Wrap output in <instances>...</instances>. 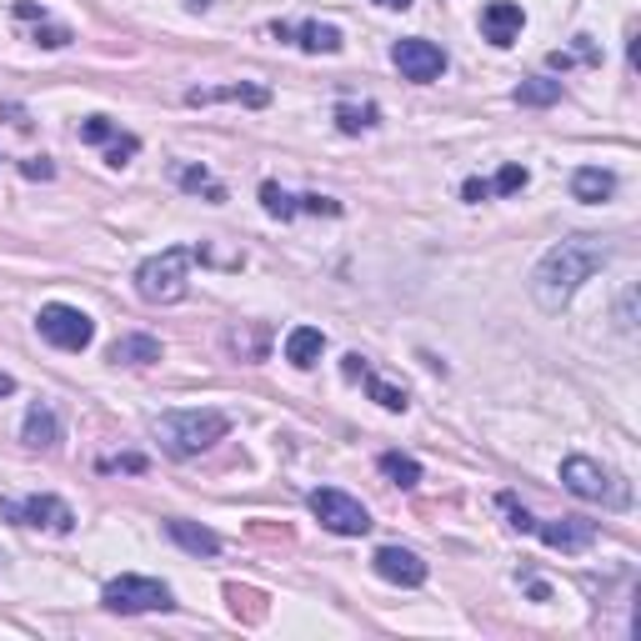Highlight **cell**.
<instances>
[{"mask_svg":"<svg viewBox=\"0 0 641 641\" xmlns=\"http://www.w3.org/2000/svg\"><path fill=\"white\" fill-rule=\"evenodd\" d=\"M611 261V246L602 236H571V241H557V246L536 261L532 271V296L541 311H567V301L582 291V281H592L602 266Z\"/></svg>","mask_w":641,"mask_h":641,"instance_id":"1","label":"cell"},{"mask_svg":"<svg viewBox=\"0 0 641 641\" xmlns=\"http://www.w3.org/2000/svg\"><path fill=\"white\" fill-rule=\"evenodd\" d=\"M155 441H161V452L186 462V456H201L206 446L215 441H226L231 431V416L226 411H211V406H190V411H161L151 421Z\"/></svg>","mask_w":641,"mask_h":641,"instance_id":"2","label":"cell"},{"mask_svg":"<svg viewBox=\"0 0 641 641\" xmlns=\"http://www.w3.org/2000/svg\"><path fill=\"white\" fill-rule=\"evenodd\" d=\"M190 261H196V250L186 246H171L161 250V256H151V261L136 266V291H141V301H151V306H171V301L186 296V281H190Z\"/></svg>","mask_w":641,"mask_h":641,"instance_id":"3","label":"cell"},{"mask_svg":"<svg viewBox=\"0 0 641 641\" xmlns=\"http://www.w3.org/2000/svg\"><path fill=\"white\" fill-rule=\"evenodd\" d=\"M561 487L576 491L582 501H602V506H631V487L621 481L617 471H606L602 462H592V456H567L561 462Z\"/></svg>","mask_w":641,"mask_h":641,"instance_id":"4","label":"cell"},{"mask_svg":"<svg viewBox=\"0 0 641 641\" xmlns=\"http://www.w3.org/2000/svg\"><path fill=\"white\" fill-rule=\"evenodd\" d=\"M101 602H106V611H120V617H141V611H171L176 596L155 576H116V582H106Z\"/></svg>","mask_w":641,"mask_h":641,"instance_id":"5","label":"cell"},{"mask_svg":"<svg viewBox=\"0 0 641 641\" xmlns=\"http://www.w3.org/2000/svg\"><path fill=\"white\" fill-rule=\"evenodd\" d=\"M306 506H311V516H316L326 532H336V536H366L371 532V511L361 506L357 497H346V491H336V487L311 491Z\"/></svg>","mask_w":641,"mask_h":641,"instance_id":"6","label":"cell"},{"mask_svg":"<svg viewBox=\"0 0 641 641\" xmlns=\"http://www.w3.org/2000/svg\"><path fill=\"white\" fill-rule=\"evenodd\" d=\"M36 331L46 336L50 346H60V351H85V346L95 341V320L85 316L81 306H66V301H50V306H40Z\"/></svg>","mask_w":641,"mask_h":641,"instance_id":"7","label":"cell"},{"mask_svg":"<svg viewBox=\"0 0 641 641\" xmlns=\"http://www.w3.org/2000/svg\"><path fill=\"white\" fill-rule=\"evenodd\" d=\"M0 516H11L15 526H46L56 536L75 532V511L60 497H25V501H0Z\"/></svg>","mask_w":641,"mask_h":641,"instance_id":"8","label":"cell"},{"mask_svg":"<svg viewBox=\"0 0 641 641\" xmlns=\"http://www.w3.org/2000/svg\"><path fill=\"white\" fill-rule=\"evenodd\" d=\"M392 60H396V71H401L406 81H416V85H431V81H441V75H446V50H441L436 40H427V36L396 40Z\"/></svg>","mask_w":641,"mask_h":641,"instance_id":"9","label":"cell"},{"mask_svg":"<svg viewBox=\"0 0 641 641\" xmlns=\"http://www.w3.org/2000/svg\"><path fill=\"white\" fill-rule=\"evenodd\" d=\"M371 567H376L381 582H392V586H421L427 582V561L416 557V551H406V547H381L376 557H371Z\"/></svg>","mask_w":641,"mask_h":641,"instance_id":"10","label":"cell"},{"mask_svg":"<svg viewBox=\"0 0 641 641\" xmlns=\"http://www.w3.org/2000/svg\"><path fill=\"white\" fill-rule=\"evenodd\" d=\"M536 536L557 551H586L596 541V522H586V516H557V522H536Z\"/></svg>","mask_w":641,"mask_h":641,"instance_id":"11","label":"cell"},{"mask_svg":"<svg viewBox=\"0 0 641 641\" xmlns=\"http://www.w3.org/2000/svg\"><path fill=\"white\" fill-rule=\"evenodd\" d=\"M522 25H526V15H522V5L516 0H491L487 11H481V36L491 40V46H516V36H522Z\"/></svg>","mask_w":641,"mask_h":641,"instance_id":"12","label":"cell"},{"mask_svg":"<svg viewBox=\"0 0 641 641\" xmlns=\"http://www.w3.org/2000/svg\"><path fill=\"white\" fill-rule=\"evenodd\" d=\"M271 36H276V40H296V46H301V50H311V56H336V50L346 46L336 25H316V21L296 25V31L276 21V25H271Z\"/></svg>","mask_w":641,"mask_h":641,"instance_id":"13","label":"cell"},{"mask_svg":"<svg viewBox=\"0 0 641 641\" xmlns=\"http://www.w3.org/2000/svg\"><path fill=\"white\" fill-rule=\"evenodd\" d=\"M166 536L176 541V547H186L190 557H215V551H221V536H215L211 526L180 522V516H171V522H166Z\"/></svg>","mask_w":641,"mask_h":641,"instance_id":"14","label":"cell"},{"mask_svg":"<svg viewBox=\"0 0 641 641\" xmlns=\"http://www.w3.org/2000/svg\"><path fill=\"white\" fill-rule=\"evenodd\" d=\"M106 357L116 361V366H151V361H161V341L145 331H131V336H120Z\"/></svg>","mask_w":641,"mask_h":641,"instance_id":"15","label":"cell"},{"mask_svg":"<svg viewBox=\"0 0 641 641\" xmlns=\"http://www.w3.org/2000/svg\"><path fill=\"white\" fill-rule=\"evenodd\" d=\"M25 446H60V416L50 401H36L25 411Z\"/></svg>","mask_w":641,"mask_h":641,"instance_id":"16","label":"cell"},{"mask_svg":"<svg viewBox=\"0 0 641 641\" xmlns=\"http://www.w3.org/2000/svg\"><path fill=\"white\" fill-rule=\"evenodd\" d=\"M320 351H326V336L316 331V326H296V331L285 336V361L296 371H311L320 361Z\"/></svg>","mask_w":641,"mask_h":641,"instance_id":"17","label":"cell"},{"mask_svg":"<svg viewBox=\"0 0 641 641\" xmlns=\"http://www.w3.org/2000/svg\"><path fill=\"white\" fill-rule=\"evenodd\" d=\"M611 190H617V176H611V171H602V166H582L576 176H571V196H576V201H586V206L606 201Z\"/></svg>","mask_w":641,"mask_h":641,"instance_id":"18","label":"cell"},{"mask_svg":"<svg viewBox=\"0 0 641 641\" xmlns=\"http://www.w3.org/2000/svg\"><path fill=\"white\" fill-rule=\"evenodd\" d=\"M190 106H211V101H246V106H266L271 91L266 85H221V91H190Z\"/></svg>","mask_w":641,"mask_h":641,"instance_id":"19","label":"cell"},{"mask_svg":"<svg viewBox=\"0 0 641 641\" xmlns=\"http://www.w3.org/2000/svg\"><path fill=\"white\" fill-rule=\"evenodd\" d=\"M511 95H516V106H557L561 81H551V75H532V81H522Z\"/></svg>","mask_w":641,"mask_h":641,"instance_id":"20","label":"cell"},{"mask_svg":"<svg viewBox=\"0 0 641 641\" xmlns=\"http://www.w3.org/2000/svg\"><path fill=\"white\" fill-rule=\"evenodd\" d=\"M176 180H180V190H196V196H211V201H226V186H221L206 166H180Z\"/></svg>","mask_w":641,"mask_h":641,"instance_id":"21","label":"cell"},{"mask_svg":"<svg viewBox=\"0 0 641 641\" xmlns=\"http://www.w3.org/2000/svg\"><path fill=\"white\" fill-rule=\"evenodd\" d=\"M381 476H392L396 487H416L421 481V466L411 462V456H401V452H381Z\"/></svg>","mask_w":641,"mask_h":641,"instance_id":"22","label":"cell"},{"mask_svg":"<svg viewBox=\"0 0 641 641\" xmlns=\"http://www.w3.org/2000/svg\"><path fill=\"white\" fill-rule=\"evenodd\" d=\"M361 381H366L371 401H376V406H386V411H406V406H411V401H406V386H386L381 376H371V366L361 371Z\"/></svg>","mask_w":641,"mask_h":641,"instance_id":"23","label":"cell"},{"mask_svg":"<svg viewBox=\"0 0 641 641\" xmlns=\"http://www.w3.org/2000/svg\"><path fill=\"white\" fill-rule=\"evenodd\" d=\"M336 126H341L346 136H361V131H371L376 126V106H336Z\"/></svg>","mask_w":641,"mask_h":641,"instance_id":"24","label":"cell"},{"mask_svg":"<svg viewBox=\"0 0 641 641\" xmlns=\"http://www.w3.org/2000/svg\"><path fill=\"white\" fill-rule=\"evenodd\" d=\"M261 206H266V215H276V221H291V215L301 211L296 196H285L276 180H266V186H261Z\"/></svg>","mask_w":641,"mask_h":641,"instance_id":"25","label":"cell"},{"mask_svg":"<svg viewBox=\"0 0 641 641\" xmlns=\"http://www.w3.org/2000/svg\"><path fill=\"white\" fill-rule=\"evenodd\" d=\"M116 120H110V116H85L81 120V141L85 145H110V141H116Z\"/></svg>","mask_w":641,"mask_h":641,"instance_id":"26","label":"cell"},{"mask_svg":"<svg viewBox=\"0 0 641 641\" xmlns=\"http://www.w3.org/2000/svg\"><path fill=\"white\" fill-rule=\"evenodd\" d=\"M526 166H501L497 180H491V196H516V190H526Z\"/></svg>","mask_w":641,"mask_h":641,"instance_id":"27","label":"cell"},{"mask_svg":"<svg viewBox=\"0 0 641 641\" xmlns=\"http://www.w3.org/2000/svg\"><path fill=\"white\" fill-rule=\"evenodd\" d=\"M501 511L511 516V526H516V532H536V516H532V511H526L516 497H511V491H501Z\"/></svg>","mask_w":641,"mask_h":641,"instance_id":"28","label":"cell"},{"mask_svg":"<svg viewBox=\"0 0 641 641\" xmlns=\"http://www.w3.org/2000/svg\"><path fill=\"white\" fill-rule=\"evenodd\" d=\"M136 151H141V141H136V136H116V141L106 145V161H110V166H126Z\"/></svg>","mask_w":641,"mask_h":641,"instance_id":"29","label":"cell"},{"mask_svg":"<svg viewBox=\"0 0 641 641\" xmlns=\"http://www.w3.org/2000/svg\"><path fill=\"white\" fill-rule=\"evenodd\" d=\"M296 206L311 215H341V201H331V196H296Z\"/></svg>","mask_w":641,"mask_h":641,"instance_id":"30","label":"cell"},{"mask_svg":"<svg viewBox=\"0 0 641 641\" xmlns=\"http://www.w3.org/2000/svg\"><path fill=\"white\" fill-rule=\"evenodd\" d=\"M21 176H31V180H50V176H56V166H50L46 155H25V161H21Z\"/></svg>","mask_w":641,"mask_h":641,"instance_id":"31","label":"cell"},{"mask_svg":"<svg viewBox=\"0 0 641 641\" xmlns=\"http://www.w3.org/2000/svg\"><path fill=\"white\" fill-rule=\"evenodd\" d=\"M462 196H466V201H487V196H491V180H466V186H462Z\"/></svg>","mask_w":641,"mask_h":641,"instance_id":"32","label":"cell"},{"mask_svg":"<svg viewBox=\"0 0 641 641\" xmlns=\"http://www.w3.org/2000/svg\"><path fill=\"white\" fill-rule=\"evenodd\" d=\"M341 371H346V381H361V371H366V357H357V351H351Z\"/></svg>","mask_w":641,"mask_h":641,"instance_id":"33","label":"cell"},{"mask_svg":"<svg viewBox=\"0 0 641 641\" xmlns=\"http://www.w3.org/2000/svg\"><path fill=\"white\" fill-rule=\"evenodd\" d=\"M631 301H637V291H627V296H621V311H617V316H621V331H631V326H637V320H631Z\"/></svg>","mask_w":641,"mask_h":641,"instance_id":"34","label":"cell"},{"mask_svg":"<svg viewBox=\"0 0 641 641\" xmlns=\"http://www.w3.org/2000/svg\"><path fill=\"white\" fill-rule=\"evenodd\" d=\"M576 56H582V60H596V46H592V36H576Z\"/></svg>","mask_w":641,"mask_h":641,"instance_id":"35","label":"cell"},{"mask_svg":"<svg viewBox=\"0 0 641 641\" xmlns=\"http://www.w3.org/2000/svg\"><path fill=\"white\" fill-rule=\"evenodd\" d=\"M15 392V376H5V371H0V396H11Z\"/></svg>","mask_w":641,"mask_h":641,"instance_id":"36","label":"cell"},{"mask_svg":"<svg viewBox=\"0 0 641 641\" xmlns=\"http://www.w3.org/2000/svg\"><path fill=\"white\" fill-rule=\"evenodd\" d=\"M376 5H386V11H406L411 0H376Z\"/></svg>","mask_w":641,"mask_h":641,"instance_id":"37","label":"cell"}]
</instances>
